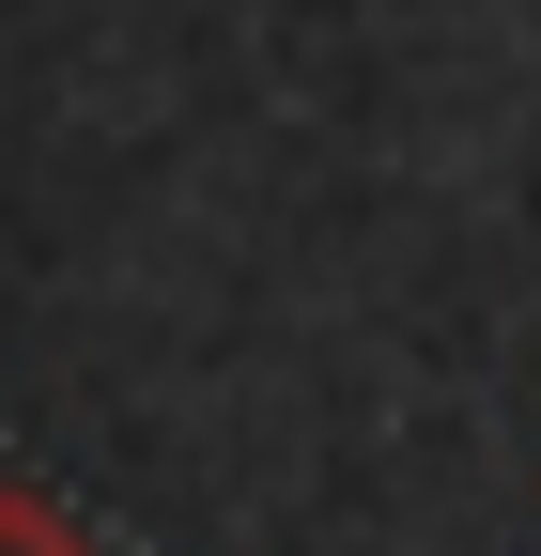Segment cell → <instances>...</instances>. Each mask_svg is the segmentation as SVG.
<instances>
[{"label": "cell", "mask_w": 541, "mask_h": 556, "mask_svg": "<svg viewBox=\"0 0 541 556\" xmlns=\"http://www.w3.org/2000/svg\"><path fill=\"white\" fill-rule=\"evenodd\" d=\"M0 556H93L78 526H62L47 495H16V479H0Z\"/></svg>", "instance_id": "6da1fadb"}]
</instances>
